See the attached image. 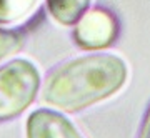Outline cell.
<instances>
[{
  "label": "cell",
  "instance_id": "7",
  "mask_svg": "<svg viewBox=\"0 0 150 138\" xmlns=\"http://www.w3.org/2000/svg\"><path fill=\"white\" fill-rule=\"evenodd\" d=\"M25 37L23 33L13 28H0V62L8 55H13L23 47Z\"/></svg>",
  "mask_w": 150,
  "mask_h": 138
},
{
  "label": "cell",
  "instance_id": "1",
  "mask_svg": "<svg viewBox=\"0 0 150 138\" xmlns=\"http://www.w3.org/2000/svg\"><path fill=\"white\" fill-rule=\"evenodd\" d=\"M129 68L113 53H92L69 60L47 75L42 100L62 112H80L123 87Z\"/></svg>",
  "mask_w": 150,
  "mask_h": 138
},
{
  "label": "cell",
  "instance_id": "2",
  "mask_svg": "<svg viewBox=\"0 0 150 138\" xmlns=\"http://www.w3.org/2000/svg\"><path fill=\"white\" fill-rule=\"evenodd\" d=\"M40 88L37 67L25 58L0 67V122L18 117L32 105Z\"/></svg>",
  "mask_w": 150,
  "mask_h": 138
},
{
  "label": "cell",
  "instance_id": "6",
  "mask_svg": "<svg viewBox=\"0 0 150 138\" xmlns=\"http://www.w3.org/2000/svg\"><path fill=\"white\" fill-rule=\"evenodd\" d=\"M37 0H0V23L20 20L32 10Z\"/></svg>",
  "mask_w": 150,
  "mask_h": 138
},
{
  "label": "cell",
  "instance_id": "4",
  "mask_svg": "<svg viewBox=\"0 0 150 138\" xmlns=\"http://www.w3.org/2000/svg\"><path fill=\"white\" fill-rule=\"evenodd\" d=\"M27 138H83L75 125L60 112L38 108L27 120Z\"/></svg>",
  "mask_w": 150,
  "mask_h": 138
},
{
  "label": "cell",
  "instance_id": "8",
  "mask_svg": "<svg viewBox=\"0 0 150 138\" xmlns=\"http://www.w3.org/2000/svg\"><path fill=\"white\" fill-rule=\"evenodd\" d=\"M139 138H150V108L145 113L144 123H142V128H140Z\"/></svg>",
  "mask_w": 150,
  "mask_h": 138
},
{
  "label": "cell",
  "instance_id": "5",
  "mask_svg": "<svg viewBox=\"0 0 150 138\" xmlns=\"http://www.w3.org/2000/svg\"><path fill=\"white\" fill-rule=\"evenodd\" d=\"M90 0H47L48 13L60 25H75L88 10Z\"/></svg>",
  "mask_w": 150,
  "mask_h": 138
},
{
  "label": "cell",
  "instance_id": "3",
  "mask_svg": "<svg viewBox=\"0 0 150 138\" xmlns=\"http://www.w3.org/2000/svg\"><path fill=\"white\" fill-rule=\"evenodd\" d=\"M117 37V22L102 8L87 10L75 23L74 38L77 45L87 50H100L108 47Z\"/></svg>",
  "mask_w": 150,
  "mask_h": 138
}]
</instances>
